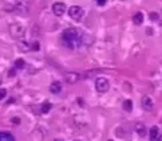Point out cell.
<instances>
[{
  "label": "cell",
  "instance_id": "16",
  "mask_svg": "<svg viewBox=\"0 0 162 141\" xmlns=\"http://www.w3.org/2000/svg\"><path fill=\"white\" fill-rule=\"evenodd\" d=\"M150 19L151 20H158L160 19V15L157 12H150Z\"/></svg>",
  "mask_w": 162,
  "mask_h": 141
},
{
  "label": "cell",
  "instance_id": "24",
  "mask_svg": "<svg viewBox=\"0 0 162 141\" xmlns=\"http://www.w3.org/2000/svg\"><path fill=\"white\" fill-rule=\"evenodd\" d=\"M75 141H79V140H75Z\"/></svg>",
  "mask_w": 162,
  "mask_h": 141
},
{
  "label": "cell",
  "instance_id": "12",
  "mask_svg": "<svg viewBox=\"0 0 162 141\" xmlns=\"http://www.w3.org/2000/svg\"><path fill=\"white\" fill-rule=\"evenodd\" d=\"M51 108H52V105H51V102H44V104H42V108H40V112L43 113V114H46V113H48L51 110Z\"/></svg>",
  "mask_w": 162,
  "mask_h": 141
},
{
  "label": "cell",
  "instance_id": "3",
  "mask_svg": "<svg viewBox=\"0 0 162 141\" xmlns=\"http://www.w3.org/2000/svg\"><path fill=\"white\" fill-rule=\"evenodd\" d=\"M95 89L98 93H106L109 89H110V82H109L107 78H98L95 82Z\"/></svg>",
  "mask_w": 162,
  "mask_h": 141
},
{
  "label": "cell",
  "instance_id": "17",
  "mask_svg": "<svg viewBox=\"0 0 162 141\" xmlns=\"http://www.w3.org/2000/svg\"><path fill=\"white\" fill-rule=\"evenodd\" d=\"M6 95H7V90H6V89H0V101H2L3 98H6Z\"/></svg>",
  "mask_w": 162,
  "mask_h": 141
},
{
  "label": "cell",
  "instance_id": "21",
  "mask_svg": "<svg viewBox=\"0 0 162 141\" xmlns=\"http://www.w3.org/2000/svg\"><path fill=\"white\" fill-rule=\"evenodd\" d=\"M15 70H16V67H15V68H12V70L10 71V75H11V77H14V75H15Z\"/></svg>",
  "mask_w": 162,
  "mask_h": 141
},
{
  "label": "cell",
  "instance_id": "7",
  "mask_svg": "<svg viewBox=\"0 0 162 141\" xmlns=\"http://www.w3.org/2000/svg\"><path fill=\"white\" fill-rule=\"evenodd\" d=\"M134 130H135V133H137L138 136H141V137H145V136H146L147 129H146V125H145V124H142V122H138V124H135Z\"/></svg>",
  "mask_w": 162,
  "mask_h": 141
},
{
  "label": "cell",
  "instance_id": "4",
  "mask_svg": "<svg viewBox=\"0 0 162 141\" xmlns=\"http://www.w3.org/2000/svg\"><path fill=\"white\" fill-rule=\"evenodd\" d=\"M68 16H70L71 19H74V20H80V18L83 16L82 7H79V6L70 7V10H68Z\"/></svg>",
  "mask_w": 162,
  "mask_h": 141
},
{
  "label": "cell",
  "instance_id": "11",
  "mask_svg": "<svg viewBox=\"0 0 162 141\" xmlns=\"http://www.w3.org/2000/svg\"><path fill=\"white\" fill-rule=\"evenodd\" d=\"M158 137H160V130H158V128H157V126H153V128L150 129V141L158 140Z\"/></svg>",
  "mask_w": 162,
  "mask_h": 141
},
{
  "label": "cell",
  "instance_id": "1",
  "mask_svg": "<svg viewBox=\"0 0 162 141\" xmlns=\"http://www.w3.org/2000/svg\"><path fill=\"white\" fill-rule=\"evenodd\" d=\"M62 40H63L64 46H67L68 48H76V47L80 46V43H82L79 32L72 27L67 28V30L62 34Z\"/></svg>",
  "mask_w": 162,
  "mask_h": 141
},
{
  "label": "cell",
  "instance_id": "6",
  "mask_svg": "<svg viewBox=\"0 0 162 141\" xmlns=\"http://www.w3.org/2000/svg\"><path fill=\"white\" fill-rule=\"evenodd\" d=\"M64 79H66L67 83H71V85L76 83V82H79V79H80V74L79 73H75V71H71V73H68V74H66Z\"/></svg>",
  "mask_w": 162,
  "mask_h": 141
},
{
  "label": "cell",
  "instance_id": "20",
  "mask_svg": "<svg viewBox=\"0 0 162 141\" xmlns=\"http://www.w3.org/2000/svg\"><path fill=\"white\" fill-rule=\"evenodd\" d=\"M76 101H78V104L80 105V106H84V104H83V99H82V98H78Z\"/></svg>",
  "mask_w": 162,
  "mask_h": 141
},
{
  "label": "cell",
  "instance_id": "9",
  "mask_svg": "<svg viewBox=\"0 0 162 141\" xmlns=\"http://www.w3.org/2000/svg\"><path fill=\"white\" fill-rule=\"evenodd\" d=\"M153 101L149 98V97H143L142 98V108L145 109V110H153Z\"/></svg>",
  "mask_w": 162,
  "mask_h": 141
},
{
  "label": "cell",
  "instance_id": "18",
  "mask_svg": "<svg viewBox=\"0 0 162 141\" xmlns=\"http://www.w3.org/2000/svg\"><path fill=\"white\" fill-rule=\"evenodd\" d=\"M11 122L14 125H19L20 124V118H18V117H14V118H11Z\"/></svg>",
  "mask_w": 162,
  "mask_h": 141
},
{
  "label": "cell",
  "instance_id": "10",
  "mask_svg": "<svg viewBox=\"0 0 162 141\" xmlns=\"http://www.w3.org/2000/svg\"><path fill=\"white\" fill-rule=\"evenodd\" d=\"M133 22H134V24H137V26H141V24L143 23V14L142 12H137V14H134V16H133Z\"/></svg>",
  "mask_w": 162,
  "mask_h": 141
},
{
  "label": "cell",
  "instance_id": "8",
  "mask_svg": "<svg viewBox=\"0 0 162 141\" xmlns=\"http://www.w3.org/2000/svg\"><path fill=\"white\" fill-rule=\"evenodd\" d=\"M50 91L52 94H58V93L62 91V83L58 82V81H55V82H52L50 85Z\"/></svg>",
  "mask_w": 162,
  "mask_h": 141
},
{
  "label": "cell",
  "instance_id": "5",
  "mask_svg": "<svg viewBox=\"0 0 162 141\" xmlns=\"http://www.w3.org/2000/svg\"><path fill=\"white\" fill-rule=\"evenodd\" d=\"M52 12H54L55 16H62L64 12H66V4L64 3H55L52 6Z\"/></svg>",
  "mask_w": 162,
  "mask_h": 141
},
{
  "label": "cell",
  "instance_id": "23",
  "mask_svg": "<svg viewBox=\"0 0 162 141\" xmlns=\"http://www.w3.org/2000/svg\"><path fill=\"white\" fill-rule=\"evenodd\" d=\"M55 141H60V140H55Z\"/></svg>",
  "mask_w": 162,
  "mask_h": 141
},
{
  "label": "cell",
  "instance_id": "13",
  "mask_svg": "<svg viewBox=\"0 0 162 141\" xmlns=\"http://www.w3.org/2000/svg\"><path fill=\"white\" fill-rule=\"evenodd\" d=\"M131 109H133V102L130 99H126L123 102V110H126V112H131Z\"/></svg>",
  "mask_w": 162,
  "mask_h": 141
},
{
  "label": "cell",
  "instance_id": "15",
  "mask_svg": "<svg viewBox=\"0 0 162 141\" xmlns=\"http://www.w3.org/2000/svg\"><path fill=\"white\" fill-rule=\"evenodd\" d=\"M15 67L16 68H20V67H24V60L23 59H18L15 63Z\"/></svg>",
  "mask_w": 162,
  "mask_h": 141
},
{
  "label": "cell",
  "instance_id": "2",
  "mask_svg": "<svg viewBox=\"0 0 162 141\" xmlns=\"http://www.w3.org/2000/svg\"><path fill=\"white\" fill-rule=\"evenodd\" d=\"M24 32H26V28H24L22 24H12L10 27V34L12 38H15V39L22 38L24 35Z\"/></svg>",
  "mask_w": 162,
  "mask_h": 141
},
{
  "label": "cell",
  "instance_id": "22",
  "mask_svg": "<svg viewBox=\"0 0 162 141\" xmlns=\"http://www.w3.org/2000/svg\"><path fill=\"white\" fill-rule=\"evenodd\" d=\"M157 141H162V136H160V137H158V140H157Z\"/></svg>",
  "mask_w": 162,
  "mask_h": 141
},
{
  "label": "cell",
  "instance_id": "14",
  "mask_svg": "<svg viewBox=\"0 0 162 141\" xmlns=\"http://www.w3.org/2000/svg\"><path fill=\"white\" fill-rule=\"evenodd\" d=\"M39 48H40V44L38 42H34L32 44H30V50L32 51H39Z\"/></svg>",
  "mask_w": 162,
  "mask_h": 141
},
{
  "label": "cell",
  "instance_id": "25",
  "mask_svg": "<svg viewBox=\"0 0 162 141\" xmlns=\"http://www.w3.org/2000/svg\"><path fill=\"white\" fill-rule=\"evenodd\" d=\"M109 141H111V140H109Z\"/></svg>",
  "mask_w": 162,
  "mask_h": 141
},
{
  "label": "cell",
  "instance_id": "19",
  "mask_svg": "<svg viewBox=\"0 0 162 141\" xmlns=\"http://www.w3.org/2000/svg\"><path fill=\"white\" fill-rule=\"evenodd\" d=\"M96 3H98V6H104V4H106V0H96Z\"/></svg>",
  "mask_w": 162,
  "mask_h": 141
}]
</instances>
